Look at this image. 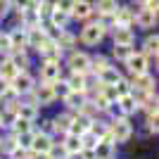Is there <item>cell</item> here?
I'll list each match as a JSON object with an SVG mask.
<instances>
[{"instance_id": "ee69618b", "label": "cell", "mask_w": 159, "mask_h": 159, "mask_svg": "<svg viewBox=\"0 0 159 159\" xmlns=\"http://www.w3.org/2000/svg\"><path fill=\"white\" fill-rule=\"evenodd\" d=\"M7 88H10V81H5V79H2V76H0V95L5 93Z\"/></svg>"}, {"instance_id": "7c38bea8", "label": "cell", "mask_w": 159, "mask_h": 159, "mask_svg": "<svg viewBox=\"0 0 159 159\" xmlns=\"http://www.w3.org/2000/svg\"><path fill=\"white\" fill-rule=\"evenodd\" d=\"M93 154H95V159H114V154H116V143H114L112 138L98 140Z\"/></svg>"}, {"instance_id": "7dc6e473", "label": "cell", "mask_w": 159, "mask_h": 159, "mask_svg": "<svg viewBox=\"0 0 159 159\" xmlns=\"http://www.w3.org/2000/svg\"><path fill=\"white\" fill-rule=\"evenodd\" d=\"M133 2H135V5H145V0H133Z\"/></svg>"}, {"instance_id": "5bb4252c", "label": "cell", "mask_w": 159, "mask_h": 159, "mask_svg": "<svg viewBox=\"0 0 159 159\" xmlns=\"http://www.w3.org/2000/svg\"><path fill=\"white\" fill-rule=\"evenodd\" d=\"M93 14H95V10H93V2H90V0H76V2H74V10H71V14H69V17L86 21V19H90Z\"/></svg>"}, {"instance_id": "836d02e7", "label": "cell", "mask_w": 159, "mask_h": 159, "mask_svg": "<svg viewBox=\"0 0 159 159\" xmlns=\"http://www.w3.org/2000/svg\"><path fill=\"white\" fill-rule=\"evenodd\" d=\"M14 150H17V140H14V135L10 133L7 138H2V140H0V152L5 154V157H10V154H12Z\"/></svg>"}, {"instance_id": "9a60e30c", "label": "cell", "mask_w": 159, "mask_h": 159, "mask_svg": "<svg viewBox=\"0 0 159 159\" xmlns=\"http://www.w3.org/2000/svg\"><path fill=\"white\" fill-rule=\"evenodd\" d=\"M135 12H138V10H131V7H116V12H114V21H116V26L131 29L133 24H135Z\"/></svg>"}, {"instance_id": "ab89813d", "label": "cell", "mask_w": 159, "mask_h": 159, "mask_svg": "<svg viewBox=\"0 0 159 159\" xmlns=\"http://www.w3.org/2000/svg\"><path fill=\"white\" fill-rule=\"evenodd\" d=\"M12 52V43H10V33H0V55H10Z\"/></svg>"}, {"instance_id": "f546056e", "label": "cell", "mask_w": 159, "mask_h": 159, "mask_svg": "<svg viewBox=\"0 0 159 159\" xmlns=\"http://www.w3.org/2000/svg\"><path fill=\"white\" fill-rule=\"evenodd\" d=\"M107 66H112V64H109V60H107L105 55H95V57H90V74L100 76Z\"/></svg>"}, {"instance_id": "bcb514c9", "label": "cell", "mask_w": 159, "mask_h": 159, "mask_svg": "<svg viewBox=\"0 0 159 159\" xmlns=\"http://www.w3.org/2000/svg\"><path fill=\"white\" fill-rule=\"evenodd\" d=\"M40 2H43V5H48V7H55V5H57V0H40Z\"/></svg>"}, {"instance_id": "52a82bcc", "label": "cell", "mask_w": 159, "mask_h": 159, "mask_svg": "<svg viewBox=\"0 0 159 159\" xmlns=\"http://www.w3.org/2000/svg\"><path fill=\"white\" fill-rule=\"evenodd\" d=\"M64 81L71 93H88L90 90V74H74L71 71Z\"/></svg>"}, {"instance_id": "d4e9b609", "label": "cell", "mask_w": 159, "mask_h": 159, "mask_svg": "<svg viewBox=\"0 0 159 159\" xmlns=\"http://www.w3.org/2000/svg\"><path fill=\"white\" fill-rule=\"evenodd\" d=\"M157 45H159V38H157V33H152V36H147V38H145V43H143V50H140V52L145 55L147 60H152V57L157 60V50H159Z\"/></svg>"}, {"instance_id": "44dd1931", "label": "cell", "mask_w": 159, "mask_h": 159, "mask_svg": "<svg viewBox=\"0 0 159 159\" xmlns=\"http://www.w3.org/2000/svg\"><path fill=\"white\" fill-rule=\"evenodd\" d=\"M7 57H10V62L17 66V71H29V64H31V62H29L26 50H14V52H10Z\"/></svg>"}, {"instance_id": "b9f144b4", "label": "cell", "mask_w": 159, "mask_h": 159, "mask_svg": "<svg viewBox=\"0 0 159 159\" xmlns=\"http://www.w3.org/2000/svg\"><path fill=\"white\" fill-rule=\"evenodd\" d=\"M74 2H76V0H57L55 10H60V12H64V14H71V10H74Z\"/></svg>"}, {"instance_id": "8fae6325", "label": "cell", "mask_w": 159, "mask_h": 159, "mask_svg": "<svg viewBox=\"0 0 159 159\" xmlns=\"http://www.w3.org/2000/svg\"><path fill=\"white\" fill-rule=\"evenodd\" d=\"M62 79V66L57 62H43L40 64V83H55Z\"/></svg>"}, {"instance_id": "2e32d148", "label": "cell", "mask_w": 159, "mask_h": 159, "mask_svg": "<svg viewBox=\"0 0 159 159\" xmlns=\"http://www.w3.org/2000/svg\"><path fill=\"white\" fill-rule=\"evenodd\" d=\"M38 112H40V107L33 105V102H21V100H19V105H17V116H19V119L31 121V124H36Z\"/></svg>"}, {"instance_id": "d6986e66", "label": "cell", "mask_w": 159, "mask_h": 159, "mask_svg": "<svg viewBox=\"0 0 159 159\" xmlns=\"http://www.w3.org/2000/svg\"><path fill=\"white\" fill-rule=\"evenodd\" d=\"M135 24H138L140 29H152L154 24H157V14L143 7V10H138V12H135Z\"/></svg>"}, {"instance_id": "d6a6232c", "label": "cell", "mask_w": 159, "mask_h": 159, "mask_svg": "<svg viewBox=\"0 0 159 159\" xmlns=\"http://www.w3.org/2000/svg\"><path fill=\"white\" fill-rule=\"evenodd\" d=\"M48 17H50V24H52V26H57V29H64V26H66V21L71 19L69 14L60 12V10H55V7H52V12L48 14Z\"/></svg>"}, {"instance_id": "cb8c5ba5", "label": "cell", "mask_w": 159, "mask_h": 159, "mask_svg": "<svg viewBox=\"0 0 159 159\" xmlns=\"http://www.w3.org/2000/svg\"><path fill=\"white\" fill-rule=\"evenodd\" d=\"M10 43H12V52L14 50H24L26 48V29H14L10 31Z\"/></svg>"}, {"instance_id": "3957f363", "label": "cell", "mask_w": 159, "mask_h": 159, "mask_svg": "<svg viewBox=\"0 0 159 159\" xmlns=\"http://www.w3.org/2000/svg\"><path fill=\"white\" fill-rule=\"evenodd\" d=\"M31 98L38 107H50L55 100H57V95H55V90H52V83H40V86H36L31 90Z\"/></svg>"}, {"instance_id": "e575fe53", "label": "cell", "mask_w": 159, "mask_h": 159, "mask_svg": "<svg viewBox=\"0 0 159 159\" xmlns=\"http://www.w3.org/2000/svg\"><path fill=\"white\" fill-rule=\"evenodd\" d=\"M19 100H21V98H19L17 93H14L12 88H7L5 93L0 95V102H2V107H12V105H19Z\"/></svg>"}, {"instance_id": "e0dca14e", "label": "cell", "mask_w": 159, "mask_h": 159, "mask_svg": "<svg viewBox=\"0 0 159 159\" xmlns=\"http://www.w3.org/2000/svg\"><path fill=\"white\" fill-rule=\"evenodd\" d=\"M62 102H64L66 107V112H71V114H79V109L83 107V102H86V93H69L62 98Z\"/></svg>"}, {"instance_id": "8d00e7d4", "label": "cell", "mask_w": 159, "mask_h": 159, "mask_svg": "<svg viewBox=\"0 0 159 159\" xmlns=\"http://www.w3.org/2000/svg\"><path fill=\"white\" fill-rule=\"evenodd\" d=\"M95 145H98V138H95L93 133H83V135H81V150H86V152H93Z\"/></svg>"}, {"instance_id": "f6af8a7d", "label": "cell", "mask_w": 159, "mask_h": 159, "mask_svg": "<svg viewBox=\"0 0 159 159\" xmlns=\"http://www.w3.org/2000/svg\"><path fill=\"white\" fill-rule=\"evenodd\" d=\"M29 159H50V154H36V152H29Z\"/></svg>"}, {"instance_id": "484cf974", "label": "cell", "mask_w": 159, "mask_h": 159, "mask_svg": "<svg viewBox=\"0 0 159 159\" xmlns=\"http://www.w3.org/2000/svg\"><path fill=\"white\" fill-rule=\"evenodd\" d=\"M55 43H57V48H60L62 52H64V50L74 52V45H76V36H74V33H69V31L64 29V31L57 36V40H55Z\"/></svg>"}, {"instance_id": "4dcf8cb0", "label": "cell", "mask_w": 159, "mask_h": 159, "mask_svg": "<svg viewBox=\"0 0 159 159\" xmlns=\"http://www.w3.org/2000/svg\"><path fill=\"white\" fill-rule=\"evenodd\" d=\"M17 74L19 71H17V66L10 62V57H2V60H0V76H2L5 81H12Z\"/></svg>"}, {"instance_id": "7a4b0ae2", "label": "cell", "mask_w": 159, "mask_h": 159, "mask_svg": "<svg viewBox=\"0 0 159 159\" xmlns=\"http://www.w3.org/2000/svg\"><path fill=\"white\" fill-rule=\"evenodd\" d=\"M10 88H12L19 98H24V95H29L33 88H36V79H33L29 71H19L12 81H10Z\"/></svg>"}, {"instance_id": "6da1fadb", "label": "cell", "mask_w": 159, "mask_h": 159, "mask_svg": "<svg viewBox=\"0 0 159 159\" xmlns=\"http://www.w3.org/2000/svg\"><path fill=\"white\" fill-rule=\"evenodd\" d=\"M109 138L119 145V143H128L133 138V124L124 116V119H114L109 121Z\"/></svg>"}, {"instance_id": "7bdbcfd3", "label": "cell", "mask_w": 159, "mask_h": 159, "mask_svg": "<svg viewBox=\"0 0 159 159\" xmlns=\"http://www.w3.org/2000/svg\"><path fill=\"white\" fill-rule=\"evenodd\" d=\"M7 14H10V2H7V0H0V19L7 17Z\"/></svg>"}, {"instance_id": "4316f807", "label": "cell", "mask_w": 159, "mask_h": 159, "mask_svg": "<svg viewBox=\"0 0 159 159\" xmlns=\"http://www.w3.org/2000/svg\"><path fill=\"white\" fill-rule=\"evenodd\" d=\"M62 147H64V152H66V154L81 152V138H79V135L66 133V135H62Z\"/></svg>"}, {"instance_id": "1f68e13d", "label": "cell", "mask_w": 159, "mask_h": 159, "mask_svg": "<svg viewBox=\"0 0 159 159\" xmlns=\"http://www.w3.org/2000/svg\"><path fill=\"white\" fill-rule=\"evenodd\" d=\"M29 131H33V124L26 121V119H19V116H17V121L10 126V133H12V135H21V133H29Z\"/></svg>"}, {"instance_id": "7402d4cb", "label": "cell", "mask_w": 159, "mask_h": 159, "mask_svg": "<svg viewBox=\"0 0 159 159\" xmlns=\"http://www.w3.org/2000/svg\"><path fill=\"white\" fill-rule=\"evenodd\" d=\"M121 79V71L116 69V66H107L105 71L98 76V81H100V86H114L116 81Z\"/></svg>"}, {"instance_id": "9c48e42d", "label": "cell", "mask_w": 159, "mask_h": 159, "mask_svg": "<svg viewBox=\"0 0 159 159\" xmlns=\"http://www.w3.org/2000/svg\"><path fill=\"white\" fill-rule=\"evenodd\" d=\"M131 90H143V93H154V76L150 71L145 74H135L131 76Z\"/></svg>"}, {"instance_id": "ba28073f", "label": "cell", "mask_w": 159, "mask_h": 159, "mask_svg": "<svg viewBox=\"0 0 159 159\" xmlns=\"http://www.w3.org/2000/svg\"><path fill=\"white\" fill-rule=\"evenodd\" d=\"M52 143H55V138H52V135H48V133L36 131V133H33V143H31V147H29V152H36V154H48V152H50V147H52Z\"/></svg>"}, {"instance_id": "8992f818", "label": "cell", "mask_w": 159, "mask_h": 159, "mask_svg": "<svg viewBox=\"0 0 159 159\" xmlns=\"http://www.w3.org/2000/svg\"><path fill=\"white\" fill-rule=\"evenodd\" d=\"M124 64H126V69L131 71V76L150 71V60H147L143 52H135V50H133V52L126 57V62H124Z\"/></svg>"}, {"instance_id": "ac0fdd59", "label": "cell", "mask_w": 159, "mask_h": 159, "mask_svg": "<svg viewBox=\"0 0 159 159\" xmlns=\"http://www.w3.org/2000/svg\"><path fill=\"white\" fill-rule=\"evenodd\" d=\"M71 119H74L71 112L57 114V116L52 119V133H57V135H66V133H69V126H71Z\"/></svg>"}, {"instance_id": "5b68a950", "label": "cell", "mask_w": 159, "mask_h": 159, "mask_svg": "<svg viewBox=\"0 0 159 159\" xmlns=\"http://www.w3.org/2000/svg\"><path fill=\"white\" fill-rule=\"evenodd\" d=\"M102 38H105V29L100 26L98 21H88L86 26L81 29V43L83 45H98Z\"/></svg>"}, {"instance_id": "603a6c76", "label": "cell", "mask_w": 159, "mask_h": 159, "mask_svg": "<svg viewBox=\"0 0 159 159\" xmlns=\"http://www.w3.org/2000/svg\"><path fill=\"white\" fill-rule=\"evenodd\" d=\"M88 133H93V135H95L98 140H102V138H109V121H102V119H93V124H90Z\"/></svg>"}, {"instance_id": "60d3db41", "label": "cell", "mask_w": 159, "mask_h": 159, "mask_svg": "<svg viewBox=\"0 0 159 159\" xmlns=\"http://www.w3.org/2000/svg\"><path fill=\"white\" fill-rule=\"evenodd\" d=\"M52 90H55V95H57V98H64V95L69 93V86H66L64 79H57V81L52 83Z\"/></svg>"}, {"instance_id": "ffe728a7", "label": "cell", "mask_w": 159, "mask_h": 159, "mask_svg": "<svg viewBox=\"0 0 159 159\" xmlns=\"http://www.w3.org/2000/svg\"><path fill=\"white\" fill-rule=\"evenodd\" d=\"M116 105H119V109H121L124 116H131V114L138 112V102H135V98H133L131 93H128V95H121V98L116 100Z\"/></svg>"}, {"instance_id": "74e56055", "label": "cell", "mask_w": 159, "mask_h": 159, "mask_svg": "<svg viewBox=\"0 0 159 159\" xmlns=\"http://www.w3.org/2000/svg\"><path fill=\"white\" fill-rule=\"evenodd\" d=\"M133 52V48H126V45H114L112 55H114V60H119V62H126V57Z\"/></svg>"}, {"instance_id": "30bf717a", "label": "cell", "mask_w": 159, "mask_h": 159, "mask_svg": "<svg viewBox=\"0 0 159 159\" xmlns=\"http://www.w3.org/2000/svg\"><path fill=\"white\" fill-rule=\"evenodd\" d=\"M36 52L40 55V60H43V62H57V64H60V60H62V50L57 48V43L50 40V38H48Z\"/></svg>"}, {"instance_id": "f35d334b", "label": "cell", "mask_w": 159, "mask_h": 159, "mask_svg": "<svg viewBox=\"0 0 159 159\" xmlns=\"http://www.w3.org/2000/svg\"><path fill=\"white\" fill-rule=\"evenodd\" d=\"M114 90H116V98H121V95H128V93H131V83H128L124 76H121V79L114 83Z\"/></svg>"}, {"instance_id": "d590c367", "label": "cell", "mask_w": 159, "mask_h": 159, "mask_svg": "<svg viewBox=\"0 0 159 159\" xmlns=\"http://www.w3.org/2000/svg\"><path fill=\"white\" fill-rule=\"evenodd\" d=\"M33 133H36V128L29 133H21V135H14V140H17V147H21V150H29L33 143Z\"/></svg>"}, {"instance_id": "f1b7e54d", "label": "cell", "mask_w": 159, "mask_h": 159, "mask_svg": "<svg viewBox=\"0 0 159 159\" xmlns=\"http://www.w3.org/2000/svg\"><path fill=\"white\" fill-rule=\"evenodd\" d=\"M93 7H95V12H98V17H105V14H114L116 12L119 2H116V0H98Z\"/></svg>"}, {"instance_id": "83f0119b", "label": "cell", "mask_w": 159, "mask_h": 159, "mask_svg": "<svg viewBox=\"0 0 159 159\" xmlns=\"http://www.w3.org/2000/svg\"><path fill=\"white\" fill-rule=\"evenodd\" d=\"M14 121H17V105L2 107V112H0V128H10Z\"/></svg>"}, {"instance_id": "4fadbf2b", "label": "cell", "mask_w": 159, "mask_h": 159, "mask_svg": "<svg viewBox=\"0 0 159 159\" xmlns=\"http://www.w3.org/2000/svg\"><path fill=\"white\" fill-rule=\"evenodd\" d=\"M112 38H114V45H126V48H133V43H135V33H133V29H126V26H114V29H112Z\"/></svg>"}, {"instance_id": "277c9868", "label": "cell", "mask_w": 159, "mask_h": 159, "mask_svg": "<svg viewBox=\"0 0 159 159\" xmlns=\"http://www.w3.org/2000/svg\"><path fill=\"white\" fill-rule=\"evenodd\" d=\"M66 66H69L74 74H90V55L74 50V52H69V57H66Z\"/></svg>"}]
</instances>
